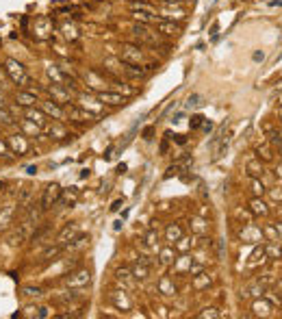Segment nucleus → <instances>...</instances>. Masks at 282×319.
<instances>
[{
	"instance_id": "nucleus-1",
	"label": "nucleus",
	"mask_w": 282,
	"mask_h": 319,
	"mask_svg": "<svg viewBox=\"0 0 282 319\" xmlns=\"http://www.w3.org/2000/svg\"><path fill=\"white\" fill-rule=\"evenodd\" d=\"M4 72H7L9 81H13L20 87L31 83V76H29V72H26V67L22 66V63H17L16 59H7V61H4Z\"/></svg>"
},
{
	"instance_id": "nucleus-2",
	"label": "nucleus",
	"mask_w": 282,
	"mask_h": 319,
	"mask_svg": "<svg viewBox=\"0 0 282 319\" xmlns=\"http://www.w3.org/2000/svg\"><path fill=\"white\" fill-rule=\"evenodd\" d=\"M63 109H66V118H70L72 122H91V119L96 118V113H91V111L83 109V106L66 104Z\"/></svg>"
},
{
	"instance_id": "nucleus-3",
	"label": "nucleus",
	"mask_w": 282,
	"mask_h": 319,
	"mask_svg": "<svg viewBox=\"0 0 282 319\" xmlns=\"http://www.w3.org/2000/svg\"><path fill=\"white\" fill-rule=\"evenodd\" d=\"M122 61L124 63H131V66H135V63H141L143 61V52L139 46L135 44H122Z\"/></svg>"
},
{
	"instance_id": "nucleus-4",
	"label": "nucleus",
	"mask_w": 282,
	"mask_h": 319,
	"mask_svg": "<svg viewBox=\"0 0 282 319\" xmlns=\"http://www.w3.org/2000/svg\"><path fill=\"white\" fill-rule=\"evenodd\" d=\"M39 106L48 118H54L57 122H63V119H66V109H63L59 102H54V100H44Z\"/></svg>"
},
{
	"instance_id": "nucleus-5",
	"label": "nucleus",
	"mask_w": 282,
	"mask_h": 319,
	"mask_svg": "<svg viewBox=\"0 0 282 319\" xmlns=\"http://www.w3.org/2000/svg\"><path fill=\"white\" fill-rule=\"evenodd\" d=\"M7 146H9V150L16 152V154H26V152H29V141H26L24 135H9Z\"/></svg>"
},
{
	"instance_id": "nucleus-6",
	"label": "nucleus",
	"mask_w": 282,
	"mask_h": 319,
	"mask_svg": "<svg viewBox=\"0 0 282 319\" xmlns=\"http://www.w3.org/2000/svg\"><path fill=\"white\" fill-rule=\"evenodd\" d=\"M148 26L150 24H135L133 26V35H135L137 39L146 41V44H156V41H159V33H152Z\"/></svg>"
},
{
	"instance_id": "nucleus-7",
	"label": "nucleus",
	"mask_w": 282,
	"mask_h": 319,
	"mask_svg": "<svg viewBox=\"0 0 282 319\" xmlns=\"http://www.w3.org/2000/svg\"><path fill=\"white\" fill-rule=\"evenodd\" d=\"M59 198H61V187H59L57 183H52V185H48V187H46L41 204H44V209H50V206H52L54 202L59 200Z\"/></svg>"
},
{
	"instance_id": "nucleus-8",
	"label": "nucleus",
	"mask_w": 282,
	"mask_h": 319,
	"mask_svg": "<svg viewBox=\"0 0 282 319\" xmlns=\"http://www.w3.org/2000/svg\"><path fill=\"white\" fill-rule=\"evenodd\" d=\"M48 94L52 96V100L59 104H67V100H70V91L66 89V85H59V83L48 87Z\"/></svg>"
},
{
	"instance_id": "nucleus-9",
	"label": "nucleus",
	"mask_w": 282,
	"mask_h": 319,
	"mask_svg": "<svg viewBox=\"0 0 282 319\" xmlns=\"http://www.w3.org/2000/svg\"><path fill=\"white\" fill-rule=\"evenodd\" d=\"M154 29H156V33L167 35V37H176L180 33L178 24H174L172 20H156L154 22Z\"/></svg>"
},
{
	"instance_id": "nucleus-10",
	"label": "nucleus",
	"mask_w": 282,
	"mask_h": 319,
	"mask_svg": "<svg viewBox=\"0 0 282 319\" xmlns=\"http://www.w3.org/2000/svg\"><path fill=\"white\" fill-rule=\"evenodd\" d=\"M96 100H98L100 104H111V106H119L126 102V98L119 94H111V91H98L96 94Z\"/></svg>"
},
{
	"instance_id": "nucleus-11",
	"label": "nucleus",
	"mask_w": 282,
	"mask_h": 319,
	"mask_svg": "<svg viewBox=\"0 0 282 319\" xmlns=\"http://www.w3.org/2000/svg\"><path fill=\"white\" fill-rule=\"evenodd\" d=\"M76 237H78V228H76V224H67L66 228H63L61 233L57 235V243L63 248V246H67V243H72Z\"/></svg>"
},
{
	"instance_id": "nucleus-12",
	"label": "nucleus",
	"mask_w": 282,
	"mask_h": 319,
	"mask_svg": "<svg viewBox=\"0 0 282 319\" xmlns=\"http://www.w3.org/2000/svg\"><path fill=\"white\" fill-rule=\"evenodd\" d=\"M66 285L67 286H87L89 285V271L81 269V271H76V274H70L66 280Z\"/></svg>"
},
{
	"instance_id": "nucleus-13",
	"label": "nucleus",
	"mask_w": 282,
	"mask_h": 319,
	"mask_svg": "<svg viewBox=\"0 0 282 319\" xmlns=\"http://www.w3.org/2000/svg\"><path fill=\"white\" fill-rule=\"evenodd\" d=\"M174 2H165L163 4V11H161V20H182L184 17V11L182 9H176V7H172Z\"/></svg>"
},
{
	"instance_id": "nucleus-14",
	"label": "nucleus",
	"mask_w": 282,
	"mask_h": 319,
	"mask_svg": "<svg viewBox=\"0 0 282 319\" xmlns=\"http://www.w3.org/2000/svg\"><path fill=\"white\" fill-rule=\"evenodd\" d=\"M24 118H26V119H31V122H35V124H39V126H46V118H48V115H46L41 109H33V106H26V109H24Z\"/></svg>"
},
{
	"instance_id": "nucleus-15",
	"label": "nucleus",
	"mask_w": 282,
	"mask_h": 319,
	"mask_svg": "<svg viewBox=\"0 0 282 319\" xmlns=\"http://www.w3.org/2000/svg\"><path fill=\"white\" fill-rule=\"evenodd\" d=\"M16 100H17V104L20 106H33L35 102H39V100H37V94L35 91H17V96H16Z\"/></svg>"
},
{
	"instance_id": "nucleus-16",
	"label": "nucleus",
	"mask_w": 282,
	"mask_h": 319,
	"mask_svg": "<svg viewBox=\"0 0 282 319\" xmlns=\"http://www.w3.org/2000/svg\"><path fill=\"white\" fill-rule=\"evenodd\" d=\"M20 128H22V133L29 135V137H39L41 135V126H39V124L31 122V119H26V118L20 122Z\"/></svg>"
},
{
	"instance_id": "nucleus-17",
	"label": "nucleus",
	"mask_w": 282,
	"mask_h": 319,
	"mask_svg": "<svg viewBox=\"0 0 282 319\" xmlns=\"http://www.w3.org/2000/svg\"><path fill=\"white\" fill-rule=\"evenodd\" d=\"M133 17H135L139 24H154L156 20H159V16H154V13H146V11H137V9H133Z\"/></svg>"
},
{
	"instance_id": "nucleus-18",
	"label": "nucleus",
	"mask_w": 282,
	"mask_h": 319,
	"mask_svg": "<svg viewBox=\"0 0 282 319\" xmlns=\"http://www.w3.org/2000/svg\"><path fill=\"white\" fill-rule=\"evenodd\" d=\"M13 204H9V206H4L2 211H0V228H7L9 224H11V219H13Z\"/></svg>"
},
{
	"instance_id": "nucleus-19",
	"label": "nucleus",
	"mask_w": 282,
	"mask_h": 319,
	"mask_svg": "<svg viewBox=\"0 0 282 319\" xmlns=\"http://www.w3.org/2000/svg\"><path fill=\"white\" fill-rule=\"evenodd\" d=\"M187 109H202V106H204V98H202L200 94H191L187 98Z\"/></svg>"
},
{
	"instance_id": "nucleus-20",
	"label": "nucleus",
	"mask_w": 282,
	"mask_h": 319,
	"mask_svg": "<svg viewBox=\"0 0 282 319\" xmlns=\"http://www.w3.org/2000/svg\"><path fill=\"white\" fill-rule=\"evenodd\" d=\"M159 289H161V293H163V295H174V293H176V286L169 283V278H161Z\"/></svg>"
},
{
	"instance_id": "nucleus-21",
	"label": "nucleus",
	"mask_w": 282,
	"mask_h": 319,
	"mask_svg": "<svg viewBox=\"0 0 282 319\" xmlns=\"http://www.w3.org/2000/svg\"><path fill=\"white\" fill-rule=\"evenodd\" d=\"M182 239V230H180V226H169L167 228V241L174 243V241H180Z\"/></svg>"
},
{
	"instance_id": "nucleus-22",
	"label": "nucleus",
	"mask_w": 282,
	"mask_h": 319,
	"mask_svg": "<svg viewBox=\"0 0 282 319\" xmlns=\"http://www.w3.org/2000/svg\"><path fill=\"white\" fill-rule=\"evenodd\" d=\"M46 72H48V76H50V78H54V83L63 85V72L59 70L57 66H48V67H46Z\"/></svg>"
},
{
	"instance_id": "nucleus-23",
	"label": "nucleus",
	"mask_w": 282,
	"mask_h": 319,
	"mask_svg": "<svg viewBox=\"0 0 282 319\" xmlns=\"http://www.w3.org/2000/svg\"><path fill=\"white\" fill-rule=\"evenodd\" d=\"M133 9H137V11H146V13H154V16H159L156 13V9L152 7V4H148V2H131V11Z\"/></svg>"
},
{
	"instance_id": "nucleus-24",
	"label": "nucleus",
	"mask_w": 282,
	"mask_h": 319,
	"mask_svg": "<svg viewBox=\"0 0 282 319\" xmlns=\"http://www.w3.org/2000/svg\"><path fill=\"white\" fill-rule=\"evenodd\" d=\"M48 133H50V135H57V139H59V137H66V128H63L61 126V124H50V126H48Z\"/></svg>"
},
{
	"instance_id": "nucleus-25",
	"label": "nucleus",
	"mask_w": 282,
	"mask_h": 319,
	"mask_svg": "<svg viewBox=\"0 0 282 319\" xmlns=\"http://www.w3.org/2000/svg\"><path fill=\"white\" fill-rule=\"evenodd\" d=\"M148 274H150V269H148L146 265H137L135 269H133V276H135V278H148Z\"/></svg>"
},
{
	"instance_id": "nucleus-26",
	"label": "nucleus",
	"mask_w": 282,
	"mask_h": 319,
	"mask_svg": "<svg viewBox=\"0 0 282 319\" xmlns=\"http://www.w3.org/2000/svg\"><path fill=\"white\" fill-rule=\"evenodd\" d=\"M156 241H159V233L148 230V233H146V243H148V246H156Z\"/></svg>"
},
{
	"instance_id": "nucleus-27",
	"label": "nucleus",
	"mask_w": 282,
	"mask_h": 319,
	"mask_svg": "<svg viewBox=\"0 0 282 319\" xmlns=\"http://www.w3.org/2000/svg\"><path fill=\"white\" fill-rule=\"evenodd\" d=\"M115 304H117V306H124V308H131V302H128L126 300V295H124V291H122V295H115Z\"/></svg>"
},
{
	"instance_id": "nucleus-28",
	"label": "nucleus",
	"mask_w": 282,
	"mask_h": 319,
	"mask_svg": "<svg viewBox=\"0 0 282 319\" xmlns=\"http://www.w3.org/2000/svg\"><path fill=\"white\" fill-rule=\"evenodd\" d=\"M252 209H254V213H261V215H267V209H265V204H263L261 200H252Z\"/></svg>"
},
{
	"instance_id": "nucleus-29",
	"label": "nucleus",
	"mask_w": 282,
	"mask_h": 319,
	"mask_svg": "<svg viewBox=\"0 0 282 319\" xmlns=\"http://www.w3.org/2000/svg\"><path fill=\"white\" fill-rule=\"evenodd\" d=\"M200 276H202V278H196V283H193V285H196V289H202L204 285H209V283H211V278H209L206 274H200Z\"/></svg>"
},
{
	"instance_id": "nucleus-30",
	"label": "nucleus",
	"mask_w": 282,
	"mask_h": 319,
	"mask_svg": "<svg viewBox=\"0 0 282 319\" xmlns=\"http://www.w3.org/2000/svg\"><path fill=\"white\" fill-rule=\"evenodd\" d=\"M202 122H204V118H202L200 113H196V115H191V122H189V124H191V128H198Z\"/></svg>"
},
{
	"instance_id": "nucleus-31",
	"label": "nucleus",
	"mask_w": 282,
	"mask_h": 319,
	"mask_svg": "<svg viewBox=\"0 0 282 319\" xmlns=\"http://www.w3.org/2000/svg\"><path fill=\"white\" fill-rule=\"evenodd\" d=\"M172 256H174L172 250H163V252H161V261H163V263H169V261H172Z\"/></svg>"
},
{
	"instance_id": "nucleus-32",
	"label": "nucleus",
	"mask_w": 282,
	"mask_h": 319,
	"mask_svg": "<svg viewBox=\"0 0 282 319\" xmlns=\"http://www.w3.org/2000/svg\"><path fill=\"white\" fill-rule=\"evenodd\" d=\"M9 152H11V150H9V146H7V141H2V139H0V154H2V156H7V154H9Z\"/></svg>"
},
{
	"instance_id": "nucleus-33",
	"label": "nucleus",
	"mask_w": 282,
	"mask_h": 319,
	"mask_svg": "<svg viewBox=\"0 0 282 319\" xmlns=\"http://www.w3.org/2000/svg\"><path fill=\"white\" fill-rule=\"evenodd\" d=\"M24 293H26V295H39L41 291L37 289V286H35V289H31V286H26V289H24Z\"/></svg>"
},
{
	"instance_id": "nucleus-34",
	"label": "nucleus",
	"mask_w": 282,
	"mask_h": 319,
	"mask_svg": "<svg viewBox=\"0 0 282 319\" xmlns=\"http://www.w3.org/2000/svg\"><path fill=\"white\" fill-rule=\"evenodd\" d=\"M252 185H254V191H256V193H263V185H258V183H256V180H254V183H252Z\"/></svg>"
},
{
	"instance_id": "nucleus-35",
	"label": "nucleus",
	"mask_w": 282,
	"mask_h": 319,
	"mask_svg": "<svg viewBox=\"0 0 282 319\" xmlns=\"http://www.w3.org/2000/svg\"><path fill=\"white\" fill-rule=\"evenodd\" d=\"M263 59H265V54H263V52H256V54H254V61H263Z\"/></svg>"
},
{
	"instance_id": "nucleus-36",
	"label": "nucleus",
	"mask_w": 282,
	"mask_h": 319,
	"mask_svg": "<svg viewBox=\"0 0 282 319\" xmlns=\"http://www.w3.org/2000/svg\"><path fill=\"white\" fill-rule=\"evenodd\" d=\"M4 106H7V98H4V96L0 94V109H4Z\"/></svg>"
},
{
	"instance_id": "nucleus-37",
	"label": "nucleus",
	"mask_w": 282,
	"mask_h": 319,
	"mask_svg": "<svg viewBox=\"0 0 282 319\" xmlns=\"http://www.w3.org/2000/svg\"><path fill=\"white\" fill-rule=\"evenodd\" d=\"M119 206H122V200H117V202H115V204H113V206H111V211H117V209H119Z\"/></svg>"
},
{
	"instance_id": "nucleus-38",
	"label": "nucleus",
	"mask_w": 282,
	"mask_h": 319,
	"mask_svg": "<svg viewBox=\"0 0 282 319\" xmlns=\"http://www.w3.org/2000/svg\"><path fill=\"white\" fill-rule=\"evenodd\" d=\"M4 78H9V76H7V72L0 70V81H4Z\"/></svg>"
},
{
	"instance_id": "nucleus-39",
	"label": "nucleus",
	"mask_w": 282,
	"mask_h": 319,
	"mask_svg": "<svg viewBox=\"0 0 282 319\" xmlns=\"http://www.w3.org/2000/svg\"><path fill=\"white\" fill-rule=\"evenodd\" d=\"M165 2H174V4H178V2H184V0H165Z\"/></svg>"
},
{
	"instance_id": "nucleus-40",
	"label": "nucleus",
	"mask_w": 282,
	"mask_h": 319,
	"mask_svg": "<svg viewBox=\"0 0 282 319\" xmlns=\"http://www.w3.org/2000/svg\"><path fill=\"white\" fill-rule=\"evenodd\" d=\"M280 113H282V109H280Z\"/></svg>"
}]
</instances>
